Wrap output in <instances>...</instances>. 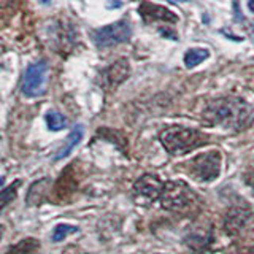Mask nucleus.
Wrapping results in <instances>:
<instances>
[{
	"label": "nucleus",
	"mask_w": 254,
	"mask_h": 254,
	"mask_svg": "<svg viewBox=\"0 0 254 254\" xmlns=\"http://www.w3.org/2000/svg\"><path fill=\"white\" fill-rule=\"evenodd\" d=\"M246 219H248V213L237 208L232 210L227 216H226V222H224V229L229 235H235L242 230V227L245 226Z\"/></svg>",
	"instance_id": "obj_12"
},
{
	"label": "nucleus",
	"mask_w": 254,
	"mask_h": 254,
	"mask_svg": "<svg viewBox=\"0 0 254 254\" xmlns=\"http://www.w3.org/2000/svg\"><path fill=\"white\" fill-rule=\"evenodd\" d=\"M253 186H254V181H253Z\"/></svg>",
	"instance_id": "obj_22"
},
{
	"label": "nucleus",
	"mask_w": 254,
	"mask_h": 254,
	"mask_svg": "<svg viewBox=\"0 0 254 254\" xmlns=\"http://www.w3.org/2000/svg\"><path fill=\"white\" fill-rule=\"evenodd\" d=\"M248 6H250V10L254 13V2H250V5H248Z\"/></svg>",
	"instance_id": "obj_21"
},
{
	"label": "nucleus",
	"mask_w": 254,
	"mask_h": 254,
	"mask_svg": "<svg viewBox=\"0 0 254 254\" xmlns=\"http://www.w3.org/2000/svg\"><path fill=\"white\" fill-rule=\"evenodd\" d=\"M46 123L51 130H62L67 127V118L59 111H50L46 115Z\"/></svg>",
	"instance_id": "obj_17"
},
{
	"label": "nucleus",
	"mask_w": 254,
	"mask_h": 254,
	"mask_svg": "<svg viewBox=\"0 0 254 254\" xmlns=\"http://www.w3.org/2000/svg\"><path fill=\"white\" fill-rule=\"evenodd\" d=\"M159 140H161L162 146L169 151L172 156L186 154L189 151H194L210 141L208 135H205L195 129L183 127V126L165 127V129L159 133Z\"/></svg>",
	"instance_id": "obj_2"
},
{
	"label": "nucleus",
	"mask_w": 254,
	"mask_h": 254,
	"mask_svg": "<svg viewBox=\"0 0 254 254\" xmlns=\"http://www.w3.org/2000/svg\"><path fill=\"white\" fill-rule=\"evenodd\" d=\"M40 248V243L35 238H24L19 243L10 246L5 254H34Z\"/></svg>",
	"instance_id": "obj_15"
},
{
	"label": "nucleus",
	"mask_w": 254,
	"mask_h": 254,
	"mask_svg": "<svg viewBox=\"0 0 254 254\" xmlns=\"http://www.w3.org/2000/svg\"><path fill=\"white\" fill-rule=\"evenodd\" d=\"M19 185H21V181H16L14 185L8 186L2 190V208H5V206L16 197V189L19 188Z\"/></svg>",
	"instance_id": "obj_19"
},
{
	"label": "nucleus",
	"mask_w": 254,
	"mask_h": 254,
	"mask_svg": "<svg viewBox=\"0 0 254 254\" xmlns=\"http://www.w3.org/2000/svg\"><path fill=\"white\" fill-rule=\"evenodd\" d=\"M206 58H208V51L200 50V48H195V50H189L185 56V64L186 67L192 68L197 67L198 64H202Z\"/></svg>",
	"instance_id": "obj_16"
},
{
	"label": "nucleus",
	"mask_w": 254,
	"mask_h": 254,
	"mask_svg": "<svg viewBox=\"0 0 254 254\" xmlns=\"http://www.w3.org/2000/svg\"><path fill=\"white\" fill-rule=\"evenodd\" d=\"M78 172H76V164H70L65 170L61 173V177L54 186V197L56 200H68L71 194L75 192L78 188Z\"/></svg>",
	"instance_id": "obj_9"
},
{
	"label": "nucleus",
	"mask_w": 254,
	"mask_h": 254,
	"mask_svg": "<svg viewBox=\"0 0 254 254\" xmlns=\"http://www.w3.org/2000/svg\"><path fill=\"white\" fill-rule=\"evenodd\" d=\"M48 83V64L46 61H40L29 65L26 75L22 79V92L26 97H40L46 91Z\"/></svg>",
	"instance_id": "obj_7"
},
{
	"label": "nucleus",
	"mask_w": 254,
	"mask_h": 254,
	"mask_svg": "<svg viewBox=\"0 0 254 254\" xmlns=\"http://www.w3.org/2000/svg\"><path fill=\"white\" fill-rule=\"evenodd\" d=\"M138 13L141 14V18L146 22L151 21H165V22H177L178 16L175 14L172 10L165 8L162 5H156V3H149V2H143L138 6Z\"/></svg>",
	"instance_id": "obj_10"
},
{
	"label": "nucleus",
	"mask_w": 254,
	"mask_h": 254,
	"mask_svg": "<svg viewBox=\"0 0 254 254\" xmlns=\"http://www.w3.org/2000/svg\"><path fill=\"white\" fill-rule=\"evenodd\" d=\"M161 203L162 208L169 211L185 213L192 210L198 203V197L185 181H169L164 186Z\"/></svg>",
	"instance_id": "obj_3"
},
{
	"label": "nucleus",
	"mask_w": 254,
	"mask_h": 254,
	"mask_svg": "<svg viewBox=\"0 0 254 254\" xmlns=\"http://www.w3.org/2000/svg\"><path fill=\"white\" fill-rule=\"evenodd\" d=\"M221 154L219 151H206L190 159L188 165V173L197 181H213L221 173Z\"/></svg>",
	"instance_id": "obj_4"
},
{
	"label": "nucleus",
	"mask_w": 254,
	"mask_h": 254,
	"mask_svg": "<svg viewBox=\"0 0 254 254\" xmlns=\"http://www.w3.org/2000/svg\"><path fill=\"white\" fill-rule=\"evenodd\" d=\"M51 188V181L48 178H43L30 186L29 194H27V203L29 205H40L43 202V198L46 197L48 190Z\"/></svg>",
	"instance_id": "obj_13"
},
{
	"label": "nucleus",
	"mask_w": 254,
	"mask_h": 254,
	"mask_svg": "<svg viewBox=\"0 0 254 254\" xmlns=\"http://www.w3.org/2000/svg\"><path fill=\"white\" fill-rule=\"evenodd\" d=\"M76 227L75 226H70V224H59L56 226L53 230V242H62L64 238H67L70 234H75L76 232Z\"/></svg>",
	"instance_id": "obj_18"
},
{
	"label": "nucleus",
	"mask_w": 254,
	"mask_h": 254,
	"mask_svg": "<svg viewBox=\"0 0 254 254\" xmlns=\"http://www.w3.org/2000/svg\"><path fill=\"white\" fill-rule=\"evenodd\" d=\"M253 108L250 103L235 97H222L206 105L203 116L211 124L221 126L222 129L240 130L250 123Z\"/></svg>",
	"instance_id": "obj_1"
},
{
	"label": "nucleus",
	"mask_w": 254,
	"mask_h": 254,
	"mask_svg": "<svg viewBox=\"0 0 254 254\" xmlns=\"http://www.w3.org/2000/svg\"><path fill=\"white\" fill-rule=\"evenodd\" d=\"M230 254H254V246H237Z\"/></svg>",
	"instance_id": "obj_20"
},
{
	"label": "nucleus",
	"mask_w": 254,
	"mask_h": 254,
	"mask_svg": "<svg viewBox=\"0 0 254 254\" xmlns=\"http://www.w3.org/2000/svg\"><path fill=\"white\" fill-rule=\"evenodd\" d=\"M130 35H132L130 22L127 19H121L113 24H108L105 27L92 30V42L97 48L103 50V48L116 46L119 43L127 42Z\"/></svg>",
	"instance_id": "obj_5"
},
{
	"label": "nucleus",
	"mask_w": 254,
	"mask_h": 254,
	"mask_svg": "<svg viewBox=\"0 0 254 254\" xmlns=\"http://www.w3.org/2000/svg\"><path fill=\"white\" fill-rule=\"evenodd\" d=\"M129 71H130L129 62L126 59H119L118 62H115L113 65H110L105 70V73H103V81H105L107 87L115 89V87H118L127 76H129Z\"/></svg>",
	"instance_id": "obj_11"
},
{
	"label": "nucleus",
	"mask_w": 254,
	"mask_h": 254,
	"mask_svg": "<svg viewBox=\"0 0 254 254\" xmlns=\"http://www.w3.org/2000/svg\"><path fill=\"white\" fill-rule=\"evenodd\" d=\"M213 242V229L208 222H195L185 234V243L195 253L206 250Z\"/></svg>",
	"instance_id": "obj_8"
},
{
	"label": "nucleus",
	"mask_w": 254,
	"mask_h": 254,
	"mask_svg": "<svg viewBox=\"0 0 254 254\" xmlns=\"http://www.w3.org/2000/svg\"><path fill=\"white\" fill-rule=\"evenodd\" d=\"M83 126H76L73 130L70 132V135L67 137L65 143H64V146L58 151V154H56V161H61V159L67 157L71 151L75 149V146L79 143V140L83 138Z\"/></svg>",
	"instance_id": "obj_14"
},
{
	"label": "nucleus",
	"mask_w": 254,
	"mask_h": 254,
	"mask_svg": "<svg viewBox=\"0 0 254 254\" xmlns=\"http://www.w3.org/2000/svg\"><path fill=\"white\" fill-rule=\"evenodd\" d=\"M164 183L159 180L156 175H143L133 183L132 188V197L137 205L148 206L154 203L157 198H161L164 192Z\"/></svg>",
	"instance_id": "obj_6"
}]
</instances>
